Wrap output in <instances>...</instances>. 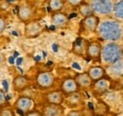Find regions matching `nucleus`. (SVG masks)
<instances>
[{
	"label": "nucleus",
	"mask_w": 123,
	"mask_h": 116,
	"mask_svg": "<svg viewBox=\"0 0 123 116\" xmlns=\"http://www.w3.org/2000/svg\"><path fill=\"white\" fill-rule=\"evenodd\" d=\"M98 33L99 37L107 41H117L121 37L122 29L117 22L104 21L98 27Z\"/></svg>",
	"instance_id": "f257e3e1"
},
{
	"label": "nucleus",
	"mask_w": 123,
	"mask_h": 116,
	"mask_svg": "<svg viewBox=\"0 0 123 116\" xmlns=\"http://www.w3.org/2000/svg\"><path fill=\"white\" fill-rule=\"evenodd\" d=\"M100 57L104 62L113 64L120 59V57H121L120 47L114 43H110V44H106L101 49Z\"/></svg>",
	"instance_id": "f03ea898"
},
{
	"label": "nucleus",
	"mask_w": 123,
	"mask_h": 116,
	"mask_svg": "<svg viewBox=\"0 0 123 116\" xmlns=\"http://www.w3.org/2000/svg\"><path fill=\"white\" fill-rule=\"evenodd\" d=\"M90 7L93 12L98 14H109L113 12V3L111 0H91Z\"/></svg>",
	"instance_id": "7ed1b4c3"
},
{
	"label": "nucleus",
	"mask_w": 123,
	"mask_h": 116,
	"mask_svg": "<svg viewBox=\"0 0 123 116\" xmlns=\"http://www.w3.org/2000/svg\"><path fill=\"white\" fill-rule=\"evenodd\" d=\"M54 82V76L52 74L48 72H42L39 73L37 77H36V83L39 87L43 89H47L51 87Z\"/></svg>",
	"instance_id": "20e7f679"
},
{
	"label": "nucleus",
	"mask_w": 123,
	"mask_h": 116,
	"mask_svg": "<svg viewBox=\"0 0 123 116\" xmlns=\"http://www.w3.org/2000/svg\"><path fill=\"white\" fill-rule=\"evenodd\" d=\"M32 105H33L32 100L30 97H27V96L19 97L14 104L16 109L22 112H29L32 108Z\"/></svg>",
	"instance_id": "39448f33"
},
{
	"label": "nucleus",
	"mask_w": 123,
	"mask_h": 116,
	"mask_svg": "<svg viewBox=\"0 0 123 116\" xmlns=\"http://www.w3.org/2000/svg\"><path fill=\"white\" fill-rule=\"evenodd\" d=\"M79 87L80 86L78 85V83L74 78H66L62 81V90L66 94H70L78 92Z\"/></svg>",
	"instance_id": "423d86ee"
},
{
	"label": "nucleus",
	"mask_w": 123,
	"mask_h": 116,
	"mask_svg": "<svg viewBox=\"0 0 123 116\" xmlns=\"http://www.w3.org/2000/svg\"><path fill=\"white\" fill-rule=\"evenodd\" d=\"M82 25L84 27V29L88 31H91V32H94L96 31L98 27V18L96 16V15H89L87 17L84 18L83 22H82Z\"/></svg>",
	"instance_id": "0eeeda50"
},
{
	"label": "nucleus",
	"mask_w": 123,
	"mask_h": 116,
	"mask_svg": "<svg viewBox=\"0 0 123 116\" xmlns=\"http://www.w3.org/2000/svg\"><path fill=\"white\" fill-rule=\"evenodd\" d=\"M44 113L46 116H62L63 109L61 104H48L45 108Z\"/></svg>",
	"instance_id": "6e6552de"
},
{
	"label": "nucleus",
	"mask_w": 123,
	"mask_h": 116,
	"mask_svg": "<svg viewBox=\"0 0 123 116\" xmlns=\"http://www.w3.org/2000/svg\"><path fill=\"white\" fill-rule=\"evenodd\" d=\"M29 79L24 75H17L12 80V88L16 92H22L29 86Z\"/></svg>",
	"instance_id": "1a4fd4ad"
},
{
	"label": "nucleus",
	"mask_w": 123,
	"mask_h": 116,
	"mask_svg": "<svg viewBox=\"0 0 123 116\" xmlns=\"http://www.w3.org/2000/svg\"><path fill=\"white\" fill-rule=\"evenodd\" d=\"M100 53H101V46L98 43L93 42L87 46V54L89 55L90 58L98 59L100 58Z\"/></svg>",
	"instance_id": "9d476101"
},
{
	"label": "nucleus",
	"mask_w": 123,
	"mask_h": 116,
	"mask_svg": "<svg viewBox=\"0 0 123 116\" xmlns=\"http://www.w3.org/2000/svg\"><path fill=\"white\" fill-rule=\"evenodd\" d=\"M41 29H42V28L38 23H36V22L29 23L26 26V36L30 37V38L35 37L40 33Z\"/></svg>",
	"instance_id": "9b49d317"
},
{
	"label": "nucleus",
	"mask_w": 123,
	"mask_h": 116,
	"mask_svg": "<svg viewBox=\"0 0 123 116\" xmlns=\"http://www.w3.org/2000/svg\"><path fill=\"white\" fill-rule=\"evenodd\" d=\"M32 16V10L31 7L23 5L18 9V17L23 22H28Z\"/></svg>",
	"instance_id": "f8f14e48"
},
{
	"label": "nucleus",
	"mask_w": 123,
	"mask_h": 116,
	"mask_svg": "<svg viewBox=\"0 0 123 116\" xmlns=\"http://www.w3.org/2000/svg\"><path fill=\"white\" fill-rule=\"evenodd\" d=\"M75 80L78 83V85L81 86V87H88V86L91 85V82H92V79L90 78V76L88 75L87 73L77 75Z\"/></svg>",
	"instance_id": "ddd939ff"
},
{
	"label": "nucleus",
	"mask_w": 123,
	"mask_h": 116,
	"mask_svg": "<svg viewBox=\"0 0 123 116\" xmlns=\"http://www.w3.org/2000/svg\"><path fill=\"white\" fill-rule=\"evenodd\" d=\"M104 73L105 72H104L103 68H101L99 66H94L89 69L87 74L92 80H98L104 75Z\"/></svg>",
	"instance_id": "4468645a"
},
{
	"label": "nucleus",
	"mask_w": 123,
	"mask_h": 116,
	"mask_svg": "<svg viewBox=\"0 0 123 116\" xmlns=\"http://www.w3.org/2000/svg\"><path fill=\"white\" fill-rule=\"evenodd\" d=\"M67 16L63 13H55L52 16V24L56 27H62L67 23Z\"/></svg>",
	"instance_id": "2eb2a0df"
},
{
	"label": "nucleus",
	"mask_w": 123,
	"mask_h": 116,
	"mask_svg": "<svg viewBox=\"0 0 123 116\" xmlns=\"http://www.w3.org/2000/svg\"><path fill=\"white\" fill-rule=\"evenodd\" d=\"M94 88L98 93H104V92H106L108 90V88H109V81H108V79L103 78V77L98 79L97 82L94 84Z\"/></svg>",
	"instance_id": "dca6fc26"
},
{
	"label": "nucleus",
	"mask_w": 123,
	"mask_h": 116,
	"mask_svg": "<svg viewBox=\"0 0 123 116\" xmlns=\"http://www.w3.org/2000/svg\"><path fill=\"white\" fill-rule=\"evenodd\" d=\"M46 98L50 104H61L63 101L62 94L60 92H51L47 94Z\"/></svg>",
	"instance_id": "f3484780"
},
{
	"label": "nucleus",
	"mask_w": 123,
	"mask_h": 116,
	"mask_svg": "<svg viewBox=\"0 0 123 116\" xmlns=\"http://www.w3.org/2000/svg\"><path fill=\"white\" fill-rule=\"evenodd\" d=\"M109 71L111 72V74H113L117 76L123 75V61L117 60V62L113 63V65L109 68Z\"/></svg>",
	"instance_id": "a211bd4d"
},
{
	"label": "nucleus",
	"mask_w": 123,
	"mask_h": 116,
	"mask_svg": "<svg viewBox=\"0 0 123 116\" xmlns=\"http://www.w3.org/2000/svg\"><path fill=\"white\" fill-rule=\"evenodd\" d=\"M114 14L118 19H123V0L118 1L114 7H113Z\"/></svg>",
	"instance_id": "6ab92c4d"
},
{
	"label": "nucleus",
	"mask_w": 123,
	"mask_h": 116,
	"mask_svg": "<svg viewBox=\"0 0 123 116\" xmlns=\"http://www.w3.org/2000/svg\"><path fill=\"white\" fill-rule=\"evenodd\" d=\"M48 7L53 12H59L63 7V0H49Z\"/></svg>",
	"instance_id": "aec40b11"
},
{
	"label": "nucleus",
	"mask_w": 123,
	"mask_h": 116,
	"mask_svg": "<svg viewBox=\"0 0 123 116\" xmlns=\"http://www.w3.org/2000/svg\"><path fill=\"white\" fill-rule=\"evenodd\" d=\"M80 12L84 17H87L89 15L93 14V11L91 9V7H90V5L89 4H85V3H82L81 5H80Z\"/></svg>",
	"instance_id": "412c9836"
},
{
	"label": "nucleus",
	"mask_w": 123,
	"mask_h": 116,
	"mask_svg": "<svg viewBox=\"0 0 123 116\" xmlns=\"http://www.w3.org/2000/svg\"><path fill=\"white\" fill-rule=\"evenodd\" d=\"M80 100V94L78 93L77 92L76 93H70L68 98H67V102L69 105H71L72 107H75V105H77L78 103Z\"/></svg>",
	"instance_id": "4be33fe9"
},
{
	"label": "nucleus",
	"mask_w": 123,
	"mask_h": 116,
	"mask_svg": "<svg viewBox=\"0 0 123 116\" xmlns=\"http://www.w3.org/2000/svg\"><path fill=\"white\" fill-rule=\"evenodd\" d=\"M0 116H15L14 111L10 108H4L0 110Z\"/></svg>",
	"instance_id": "5701e85b"
},
{
	"label": "nucleus",
	"mask_w": 123,
	"mask_h": 116,
	"mask_svg": "<svg viewBox=\"0 0 123 116\" xmlns=\"http://www.w3.org/2000/svg\"><path fill=\"white\" fill-rule=\"evenodd\" d=\"M7 96H6V94H5V93H4V91H2V90H0V107H2V106H5L6 104H7Z\"/></svg>",
	"instance_id": "b1692460"
},
{
	"label": "nucleus",
	"mask_w": 123,
	"mask_h": 116,
	"mask_svg": "<svg viewBox=\"0 0 123 116\" xmlns=\"http://www.w3.org/2000/svg\"><path fill=\"white\" fill-rule=\"evenodd\" d=\"M6 25H7V23H6L5 18L2 17V16H0V34L5 30V29H6Z\"/></svg>",
	"instance_id": "393cba45"
},
{
	"label": "nucleus",
	"mask_w": 123,
	"mask_h": 116,
	"mask_svg": "<svg viewBox=\"0 0 123 116\" xmlns=\"http://www.w3.org/2000/svg\"><path fill=\"white\" fill-rule=\"evenodd\" d=\"M67 2L73 7H78V6L81 5L84 2V0H67Z\"/></svg>",
	"instance_id": "a878e982"
},
{
	"label": "nucleus",
	"mask_w": 123,
	"mask_h": 116,
	"mask_svg": "<svg viewBox=\"0 0 123 116\" xmlns=\"http://www.w3.org/2000/svg\"><path fill=\"white\" fill-rule=\"evenodd\" d=\"M26 116H43V115L40 112H38V111H29L28 114Z\"/></svg>",
	"instance_id": "bb28decb"
},
{
	"label": "nucleus",
	"mask_w": 123,
	"mask_h": 116,
	"mask_svg": "<svg viewBox=\"0 0 123 116\" xmlns=\"http://www.w3.org/2000/svg\"><path fill=\"white\" fill-rule=\"evenodd\" d=\"M67 116H81L80 115V113L79 112V111H70Z\"/></svg>",
	"instance_id": "cd10ccee"
},
{
	"label": "nucleus",
	"mask_w": 123,
	"mask_h": 116,
	"mask_svg": "<svg viewBox=\"0 0 123 116\" xmlns=\"http://www.w3.org/2000/svg\"><path fill=\"white\" fill-rule=\"evenodd\" d=\"M73 66H74V67H76L77 69H80V66L78 65L77 63H74V64H73Z\"/></svg>",
	"instance_id": "c85d7f7f"
},
{
	"label": "nucleus",
	"mask_w": 123,
	"mask_h": 116,
	"mask_svg": "<svg viewBox=\"0 0 123 116\" xmlns=\"http://www.w3.org/2000/svg\"><path fill=\"white\" fill-rule=\"evenodd\" d=\"M0 110H1V107H0Z\"/></svg>",
	"instance_id": "c756f323"
},
{
	"label": "nucleus",
	"mask_w": 123,
	"mask_h": 116,
	"mask_svg": "<svg viewBox=\"0 0 123 116\" xmlns=\"http://www.w3.org/2000/svg\"><path fill=\"white\" fill-rule=\"evenodd\" d=\"M98 116H101V115H98Z\"/></svg>",
	"instance_id": "7c9ffc66"
}]
</instances>
